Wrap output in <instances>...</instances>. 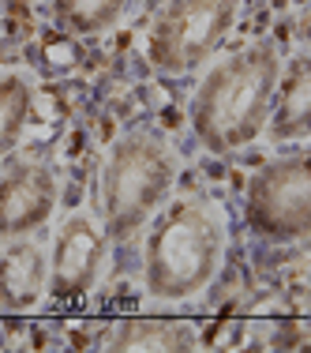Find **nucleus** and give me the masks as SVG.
Instances as JSON below:
<instances>
[{"label":"nucleus","mask_w":311,"mask_h":353,"mask_svg":"<svg viewBox=\"0 0 311 353\" xmlns=\"http://www.w3.org/2000/svg\"><path fill=\"white\" fill-rule=\"evenodd\" d=\"M281 57V41L259 34L233 49H222L203 72H195V87L188 98V128L206 154L229 158L263 139Z\"/></svg>","instance_id":"obj_1"},{"label":"nucleus","mask_w":311,"mask_h":353,"mask_svg":"<svg viewBox=\"0 0 311 353\" xmlns=\"http://www.w3.org/2000/svg\"><path fill=\"white\" fill-rule=\"evenodd\" d=\"M139 279L154 305L176 308L203 297L225 267L229 214L203 192H173L142 225Z\"/></svg>","instance_id":"obj_2"},{"label":"nucleus","mask_w":311,"mask_h":353,"mask_svg":"<svg viewBox=\"0 0 311 353\" xmlns=\"http://www.w3.org/2000/svg\"><path fill=\"white\" fill-rule=\"evenodd\" d=\"M180 150L154 128H128L105 147L94 181V214L113 241H131L176 192Z\"/></svg>","instance_id":"obj_3"},{"label":"nucleus","mask_w":311,"mask_h":353,"mask_svg":"<svg viewBox=\"0 0 311 353\" xmlns=\"http://www.w3.org/2000/svg\"><path fill=\"white\" fill-rule=\"evenodd\" d=\"M244 15V0H165L142 38V57L158 75L184 79L225 49Z\"/></svg>","instance_id":"obj_4"},{"label":"nucleus","mask_w":311,"mask_h":353,"mask_svg":"<svg viewBox=\"0 0 311 353\" xmlns=\"http://www.w3.org/2000/svg\"><path fill=\"white\" fill-rule=\"evenodd\" d=\"M244 222L266 245H304L311 233V170L304 143L270 154L244 184Z\"/></svg>","instance_id":"obj_5"},{"label":"nucleus","mask_w":311,"mask_h":353,"mask_svg":"<svg viewBox=\"0 0 311 353\" xmlns=\"http://www.w3.org/2000/svg\"><path fill=\"white\" fill-rule=\"evenodd\" d=\"M113 237L102 218L87 207L64 211L53 218V233L45 241L49 256V297L53 301H83L102 285L109 271Z\"/></svg>","instance_id":"obj_6"},{"label":"nucleus","mask_w":311,"mask_h":353,"mask_svg":"<svg viewBox=\"0 0 311 353\" xmlns=\"http://www.w3.org/2000/svg\"><path fill=\"white\" fill-rule=\"evenodd\" d=\"M61 211V173L45 154H8L0 162V241L34 237Z\"/></svg>","instance_id":"obj_7"},{"label":"nucleus","mask_w":311,"mask_h":353,"mask_svg":"<svg viewBox=\"0 0 311 353\" xmlns=\"http://www.w3.org/2000/svg\"><path fill=\"white\" fill-rule=\"evenodd\" d=\"M311 136V61L308 46H297L281 57L270 117L263 139L274 147H300Z\"/></svg>","instance_id":"obj_8"},{"label":"nucleus","mask_w":311,"mask_h":353,"mask_svg":"<svg viewBox=\"0 0 311 353\" xmlns=\"http://www.w3.org/2000/svg\"><path fill=\"white\" fill-rule=\"evenodd\" d=\"M49 297V256L45 241L12 237L0 241V312L27 316Z\"/></svg>","instance_id":"obj_9"},{"label":"nucleus","mask_w":311,"mask_h":353,"mask_svg":"<svg viewBox=\"0 0 311 353\" xmlns=\"http://www.w3.org/2000/svg\"><path fill=\"white\" fill-rule=\"evenodd\" d=\"M98 346L105 353H188L199 350V331L184 319L131 316V319H116Z\"/></svg>","instance_id":"obj_10"},{"label":"nucleus","mask_w":311,"mask_h":353,"mask_svg":"<svg viewBox=\"0 0 311 353\" xmlns=\"http://www.w3.org/2000/svg\"><path fill=\"white\" fill-rule=\"evenodd\" d=\"M38 109V75L23 64L0 68V162L23 147Z\"/></svg>","instance_id":"obj_11"},{"label":"nucleus","mask_w":311,"mask_h":353,"mask_svg":"<svg viewBox=\"0 0 311 353\" xmlns=\"http://www.w3.org/2000/svg\"><path fill=\"white\" fill-rule=\"evenodd\" d=\"M139 0H45L49 23L68 38H105L131 19Z\"/></svg>","instance_id":"obj_12"}]
</instances>
